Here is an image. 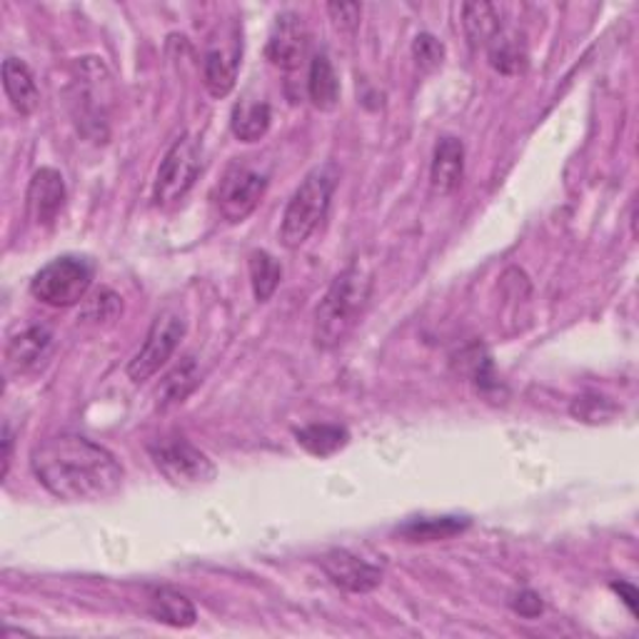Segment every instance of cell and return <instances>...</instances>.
Masks as SVG:
<instances>
[{
  "label": "cell",
  "mask_w": 639,
  "mask_h": 639,
  "mask_svg": "<svg viewBox=\"0 0 639 639\" xmlns=\"http://www.w3.org/2000/svg\"><path fill=\"white\" fill-rule=\"evenodd\" d=\"M33 475L63 502H100L123 487V465L111 450L83 435H55L30 455Z\"/></svg>",
  "instance_id": "6da1fadb"
},
{
  "label": "cell",
  "mask_w": 639,
  "mask_h": 639,
  "mask_svg": "<svg viewBox=\"0 0 639 639\" xmlns=\"http://www.w3.org/2000/svg\"><path fill=\"white\" fill-rule=\"evenodd\" d=\"M373 296V271L352 263L335 277L315 310L313 340L320 350H333L350 338Z\"/></svg>",
  "instance_id": "7a4b0ae2"
},
{
  "label": "cell",
  "mask_w": 639,
  "mask_h": 639,
  "mask_svg": "<svg viewBox=\"0 0 639 639\" xmlns=\"http://www.w3.org/2000/svg\"><path fill=\"white\" fill-rule=\"evenodd\" d=\"M68 105L78 130L92 142H105L111 136L113 78L100 58H83L75 65Z\"/></svg>",
  "instance_id": "3957f363"
},
{
  "label": "cell",
  "mask_w": 639,
  "mask_h": 639,
  "mask_svg": "<svg viewBox=\"0 0 639 639\" xmlns=\"http://www.w3.org/2000/svg\"><path fill=\"white\" fill-rule=\"evenodd\" d=\"M340 173L333 163L317 165L315 171L305 175L300 188L292 192L288 208H285L280 240L288 250H298L305 246V240L317 230V225L325 221L327 210L333 203V192L338 188Z\"/></svg>",
  "instance_id": "277c9868"
},
{
  "label": "cell",
  "mask_w": 639,
  "mask_h": 639,
  "mask_svg": "<svg viewBox=\"0 0 639 639\" xmlns=\"http://www.w3.org/2000/svg\"><path fill=\"white\" fill-rule=\"evenodd\" d=\"M92 275H96V267L90 260L63 255L40 267L30 283V292L48 308H73L86 298Z\"/></svg>",
  "instance_id": "5b68a950"
},
{
  "label": "cell",
  "mask_w": 639,
  "mask_h": 639,
  "mask_svg": "<svg viewBox=\"0 0 639 639\" xmlns=\"http://www.w3.org/2000/svg\"><path fill=\"white\" fill-rule=\"evenodd\" d=\"M148 452L158 473L175 487L210 485L217 475L213 460L183 437H160L148 444Z\"/></svg>",
  "instance_id": "8992f818"
},
{
  "label": "cell",
  "mask_w": 639,
  "mask_h": 639,
  "mask_svg": "<svg viewBox=\"0 0 639 639\" xmlns=\"http://www.w3.org/2000/svg\"><path fill=\"white\" fill-rule=\"evenodd\" d=\"M200 167H203V160H200L198 140L192 136L175 140L158 167L153 185L155 205H173L188 196V190L198 180Z\"/></svg>",
  "instance_id": "52a82bcc"
},
{
  "label": "cell",
  "mask_w": 639,
  "mask_h": 639,
  "mask_svg": "<svg viewBox=\"0 0 639 639\" xmlns=\"http://www.w3.org/2000/svg\"><path fill=\"white\" fill-rule=\"evenodd\" d=\"M185 335V320L175 310H163L150 325L146 342L140 344V350L133 355L128 363V377L136 385L146 383L153 377L167 360L175 355L178 344Z\"/></svg>",
  "instance_id": "ba28073f"
},
{
  "label": "cell",
  "mask_w": 639,
  "mask_h": 639,
  "mask_svg": "<svg viewBox=\"0 0 639 639\" xmlns=\"http://www.w3.org/2000/svg\"><path fill=\"white\" fill-rule=\"evenodd\" d=\"M267 190V173L250 163H233L217 188V210L228 223H242L255 213Z\"/></svg>",
  "instance_id": "9c48e42d"
},
{
  "label": "cell",
  "mask_w": 639,
  "mask_h": 639,
  "mask_svg": "<svg viewBox=\"0 0 639 639\" xmlns=\"http://www.w3.org/2000/svg\"><path fill=\"white\" fill-rule=\"evenodd\" d=\"M267 61L283 71H296L310 53V33L298 13H280L267 38Z\"/></svg>",
  "instance_id": "30bf717a"
},
{
  "label": "cell",
  "mask_w": 639,
  "mask_h": 639,
  "mask_svg": "<svg viewBox=\"0 0 639 639\" xmlns=\"http://www.w3.org/2000/svg\"><path fill=\"white\" fill-rule=\"evenodd\" d=\"M320 567L327 575V579L335 587H340L344 592L352 594H365L373 592L377 585L383 582V569L369 565L367 560L358 557L348 550H333L320 560Z\"/></svg>",
  "instance_id": "8fae6325"
},
{
  "label": "cell",
  "mask_w": 639,
  "mask_h": 639,
  "mask_svg": "<svg viewBox=\"0 0 639 639\" xmlns=\"http://www.w3.org/2000/svg\"><path fill=\"white\" fill-rule=\"evenodd\" d=\"M25 203H28V215L33 223L40 225V228L53 225L65 205L63 175L55 167H40L28 185Z\"/></svg>",
  "instance_id": "7c38bea8"
},
{
  "label": "cell",
  "mask_w": 639,
  "mask_h": 639,
  "mask_svg": "<svg viewBox=\"0 0 639 639\" xmlns=\"http://www.w3.org/2000/svg\"><path fill=\"white\" fill-rule=\"evenodd\" d=\"M465 175V146L460 138H442L437 142L430 165V188L435 196H452Z\"/></svg>",
  "instance_id": "4fadbf2b"
},
{
  "label": "cell",
  "mask_w": 639,
  "mask_h": 639,
  "mask_svg": "<svg viewBox=\"0 0 639 639\" xmlns=\"http://www.w3.org/2000/svg\"><path fill=\"white\" fill-rule=\"evenodd\" d=\"M50 344H53V333H50V327L46 325H33L21 335H15L5 348L8 369H13V373L33 369L48 355Z\"/></svg>",
  "instance_id": "5bb4252c"
},
{
  "label": "cell",
  "mask_w": 639,
  "mask_h": 639,
  "mask_svg": "<svg viewBox=\"0 0 639 639\" xmlns=\"http://www.w3.org/2000/svg\"><path fill=\"white\" fill-rule=\"evenodd\" d=\"M3 88L11 105L21 115H33L40 105V90L28 65L21 58H5L3 63Z\"/></svg>",
  "instance_id": "9a60e30c"
},
{
  "label": "cell",
  "mask_w": 639,
  "mask_h": 639,
  "mask_svg": "<svg viewBox=\"0 0 639 639\" xmlns=\"http://www.w3.org/2000/svg\"><path fill=\"white\" fill-rule=\"evenodd\" d=\"M271 121H273V113L265 100L242 98L240 103L233 108L230 128L238 140L258 142L260 138H265L267 130H271Z\"/></svg>",
  "instance_id": "2e32d148"
},
{
  "label": "cell",
  "mask_w": 639,
  "mask_h": 639,
  "mask_svg": "<svg viewBox=\"0 0 639 639\" xmlns=\"http://www.w3.org/2000/svg\"><path fill=\"white\" fill-rule=\"evenodd\" d=\"M308 96L317 111H335L340 103V78L325 53L315 55L310 63Z\"/></svg>",
  "instance_id": "e0dca14e"
},
{
  "label": "cell",
  "mask_w": 639,
  "mask_h": 639,
  "mask_svg": "<svg viewBox=\"0 0 639 639\" xmlns=\"http://www.w3.org/2000/svg\"><path fill=\"white\" fill-rule=\"evenodd\" d=\"M148 607H150V615L171 627H192L198 619L196 604H192L185 594L171 590V587L153 590V594H150L148 600Z\"/></svg>",
  "instance_id": "ac0fdd59"
},
{
  "label": "cell",
  "mask_w": 639,
  "mask_h": 639,
  "mask_svg": "<svg viewBox=\"0 0 639 639\" xmlns=\"http://www.w3.org/2000/svg\"><path fill=\"white\" fill-rule=\"evenodd\" d=\"M203 78L213 98L230 96L235 80H238V53L225 48H210L203 61Z\"/></svg>",
  "instance_id": "d6986e66"
},
{
  "label": "cell",
  "mask_w": 639,
  "mask_h": 639,
  "mask_svg": "<svg viewBox=\"0 0 639 639\" xmlns=\"http://www.w3.org/2000/svg\"><path fill=\"white\" fill-rule=\"evenodd\" d=\"M490 65L502 75H519L527 68V46L517 33L500 30L487 46Z\"/></svg>",
  "instance_id": "ffe728a7"
},
{
  "label": "cell",
  "mask_w": 639,
  "mask_h": 639,
  "mask_svg": "<svg viewBox=\"0 0 639 639\" xmlns=\"http://www.w3.org/2000/svg\"><path fill=\"white\" fill-rule=\"evenodd\" d=\"M462 28L469 46H490V40L502 30L500 13L492 3H465L462 5Z\"/></svg>",
  "instance_id": "44dd1931"
},
{
  "label": "cell",
  "mask_w": 639,
  "mask_h": 639,
  "mask_svg": "<svg viewBox=\"0 0 639 639\" xmlns=\"http://www.w3.org/2000/svg\"><path fill=\"white\" fill-rule=\"evenodd\" d=\"M203 383L200 380V367L196 363V358H185L178 367H173V373H167V377L160 385L158 390V405L167 410L173 405H183L188 400V394Z\"/></svg>",
  "instance_id": "7402d4cb"
},
{
  "label": "cell",
  "mask_w": 639,
  "mask_h": 639,
  "mask_svg": "<svg viewBox=\"0 0 639 639\" xmlns=\"http://www.w3.org/2000/svg\"><path fill=\"white\" fill-rule=\"evenodd\" d=\"M298 444L313 458H333L350 442V433L340 425H308L296 433Z\"/></svg>",
  "instance_id": "603a6c76"
},
{
  "label": "cell",
  "mask_w": 639,
  "mask_h": 639,
  "mask_svg": "<svg viewBox=\"0 0 639 639\" xmlns=\"http://www.w3.org/2000/svg\"><path fill=\"white\" fill-rule=\"evenodd\" d=\"M248 271H250V285H252V296H255L258 302H267L275 290L280 288L283 280V265L265 250H255L250 252L248 260Z\"/></svg>",
  "instance_id": "cb8c5ba5"
},
{
  "label": "cell",
  "mask_w": 639,
  "mask_h": 639,
  "mask_svg": "<svg viewBox=\"0 0 639 639\" xmlns=\"http://www.w3.org/2000/svg\"><path fill=\"white\" fill-rule=\"evenodd\" d=\"M469 525L465 517H433V519H412L405 527H400V535L410 542H435L462 532Z\"/></svg>",
  "instance_id": "d4e9b609"
},
{
  "label": "cell",
  "mask_w": 639,
  "mask_h": 639,
  "mask_svg": "<svg viewBox=\"0 0 639 639\" xmlns=\"http://www.w3.org/2000/svg\"><path fill=\"white\" fill-rule=\"evenodd\" d=\"M572 417L582 419V423L590 425H600V423H610L612 417L617 415V405L610 402L607 398H600V394H582L572 402Z\"/></svg>",
  "instance_id": "484cf974"
},
{
  "label": "cell",
  "mask_w": 639,
  "mask_h": 639,
  "mask_svg": "<svg viewBox=\"0 0 639 639\" xmlns=\"http://www.w3.org/2000/svg\"><path fill=\"white\" fill-rule=\"evenodd\" d=\"M412 58H415L419 71L435 73L444 61V46L433 36V33H419V36L412 40Z\"/></svg>",
  "instance_id": "4316f807"
},
{
  "label": "cell",
  "mask_w": 639,
  "mask_h": 639,
  "mask_svg": "<svg viewBox=\"0 0 639 639\" xmlns=\"http://www.w3.org/2000/svg\"><path fill=\"white\" fill-rule=\"evenodd\" d=\"M327 15L335 23V28L342 33H355L360 28V18H363V5L360 3H330L327 5Z\"/></svg>",
  "instance_id": "83f0119b"
},
{
  "label": "cell",
  "mask_w": 639,
  "mask_h": 639,
  "mask_svg": "<svg viewBox=\"0 0 639 639\" xmlns=\"http://www.w3.org/2000/svg\"><path fill=\"white\" fill-rule=\"evenodd\" d=\"M512 610L523 617H540L544 610L542 597L532 590H523L519 594L512 597Z\"/></svg>",
  "instance_id": "f1b7e54d"
},
{
  "label": "cell",
  "mask_w": 639,
  "mask_h": 639,
  "mask_svg": "<svg viewBox=\"0 0 639 639\" xmlns=\"http://www.w3.org/2000/svg\"><path fill=\"white\" fill-rule=\"evenodd\" d=\"M612 590L619 592L622 602L627 604V607H629V612H632V615H637V590H635V587H632V585H627V582H615V585H612Z\"/></svg>",
  "instance_id": "f546056e"
},
{
  "label": "cell",
  "mask_w": 639,
  "mask_h": 639,
  "mask_svg": "<svg viewBox=\"0 0 639 639\" xmlns=\"http://www.w3.org/2000/svg\"><path fill=\"white\" fill-rule=\"evenodd\" d=\"M11 452H13V435L11 427H3V477L8 475V467H11Z\"/></svg>",
  "instance_id": "4dcf8cb0"
}]
</instances>
